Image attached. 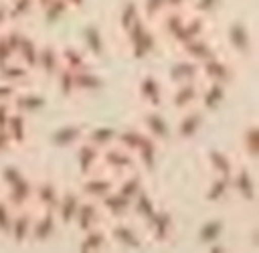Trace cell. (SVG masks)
I'll use <instances>...</instances> for the list:
<instances>
[{"instance_id":"c3c4849f","label":"cell","mask_w":259,"mask_h":253,"mask_svg":"<svg viewBox=\"0 0 259 253\" xmlns=\"http://www.w3.org/2000/svg\"><path fill=\"white\" fill-rule=\"evenodd\" d=\"M138 18H142L140 4L136 0H125L121 4V10H119V28H121V32H125Z\"/></svg>"},{"instance_id":"f546056e","label":"cell","mask_w":259,"mask_h":253,"mask_svg":"<svg viewBox=\"0 0 259 253\" xmlns=\"http://www.w3.org/2000/svg\"><path fill=\"white\" fill-rule=\"evenodd\" d=\"M75 89L77 93H95L103 89V79L97 71H93L89 65L75 71Z\"/></svg>"},{"instance_id":"f907efd6","label":"cell","mask_w":259,"mask_h":253,"mask_svg":"<svg viewBox=\"0 0 259 253\" xmlns=\"http://www.w3.org/2000/svg\"><path fill=\"white\" fill-rule=\"evenodd\" d=\"M190 6H192V12L206 18V16H212L221 8V0H192Z\"/></svg>"},{"instance_id":"d590c367","label":"cell","mask_w":259,"mask_h":253,"mask_svg":"<svg viewBox=\"0 0 259 253\" xmlns=\"http://www.w3.org/2000/svg\"><path fill=\"white\" fill-rule=\"evenodd\" d=\"M186 14L188 12H184V10H176V8H166L164 10V14L156 20L158 24H160V30L166 34V38H174V34L180 30V26L184 24V18H186Z\"/></svg>"},{"instance_id":"f5cc1de1","label":"cell","mask_w":259,"mask_h":253,"mask_svg":"<svg viewBox=\"0 0 259 253\" xmlns=\"http://www.w3.org/2000/svg\"><path fill=\"white\" fill-rule=\"evenodd\" d=\"M2 34H4V38H6V43L10 45V49L14 51V55H16V51H18V47H20V43H22V38H24V32L22 30H18L16 26H6L4 30H2Z\"/></svg>"},{"instance_id":"bcb514c9","label":"cell","mask_w":259,"mask_h":253,"mask_svg":"<svg viewBox=\"0 0 259 253\" xmlns=\"http://www.w3.org/2000/svg\"><path fill=\"white\" fill-rule=\"evenodd\" d=\"M55 81H57V89L63 97H73L77 95V89H75V71L67 69V67H61L59 73L55 75Z\"/></svg>"},{"instance_id":"52a82bcc","label":"cell","mask_w":259,"mask_h":253,"mask_svg":"<svg viewBox=\"0 0 259 253\" xmlns=\"http://www.w3.org/2000/svg\"><path fill=\"white\" fill-rule=\"evenodd\" d=\"M231 192H235L245 204H253L257 200V188H255V178L247 166H241L233 170L231 174Z\"/></svg>"},{"instance_id":"74e56055","label":"cell","mask_w":259,"mask_h":253,"mask_svg":"<svg viewBox=\"0 0 259 253\" xmlns=\"http://www.w3.org/2000/svg\"><path fill=\"white\" fill-rule=\"evenodd\" d=\"M158 150H160V144H158L156 140H152L150 136H146L134 154L138 156V162H140L148 172H152V170L156 168V164H158Z\"/></svg>"},{"instance_id":"2e32d148","label":"cell","mask_w":259,"mask_h":253,"mask_svg":"<svg viewBox=\"0 0 259 253\" xmlns=\"http://www.w3.org/2000/svg\"><path fill=\"white\" fill-rule=\"evenodd\" d=\"M81 198H83L81 192L75 190V188H65V190H61L59 202H57V206H55V215H57V221H59L61 225H73Z\"/></svg>"},{"instance_id":"6f0895ef","label":"cell","mask_w":259,"mask_h":253,"mask_svg":"<svg viewBox=\"0 0 259 253\" xmlns=\"http://www.w3.org/2000/svg\"><path fill=\"white\" fill-rule=\"evenodd\" d=\"M10 113H12V103H0V130L6 128Z\"/></svg>"},{"instance_id":"5b68a950","label":"cell","mask_w":259,"mask_h":253,"mask_svg":"<svg viewBox=\"0 0 259 253\" xmlns=\"http://www.w3.org/2000/svg\"><path fill=\"white\" fill-rule=\"evenodd\" d=\"M150 231V237L156 243H168L174 237V215L168 208H156L150 219L144 221Z\"/></svg>"},{"instance_id":"484cf974","label":"cell","mask_w":259,"mask_h":253,"mask_svg":"<svg viewBox=\"0 0 259 253\" xmlns=\"http://www.w3.org/2000/svg\"><path fill=\"white\" fill-rule=\"evenodd\" d=\"M4 132L8 134V138H10V142H12V148H22V146H26V142H28V123H26V115L20 113V111H16V109H12Z\"/></svg>"},{"instance_id":"9a60e30c","label":"cell","mask_w":259,"mask_h":253,"mask_svg":"<svg viewBox=\"0 0 259 253\" xmlns=\"http://www.w3.org/2000/svg\"><path fill=\"white\" fill-rule=\"evenodd\" d=\"M59 196H61V188L57 186V182H53V180L34 182L32 206H36V210H55Z\"/></svg>"},{"instance_id":"e0dca14e","label":"cell","mask_w":259,"mask_h":253,"mask_svg":"<svg viewBox=\"0 0 259 253\" xmlns=\"http://www.w3.org/2000/svg\"><path fill=\"white\" fill-rule=\"evenodd\" d=\"M178 49H180V53H182L186 59H190V61H194V63H198V65H200V63H204V61H208L210 57H214V55H217V49H214L212 40H210V38H206L204 34L190 38L188 43L180 45Z\"/></svg>"},{"instance_id":"8fae6325","label":"cell","mask_w":259,"mask_h":253,"mask_svg":"<svg viewBox=\"0 0 259 253\" xmlns=\"http://www.w3.org/2000/svg\"><path fill=\"white\" fill-rule=\"evenodd\" d=\"M204 115L200 107H190L186 111H182L178 123H176V140L180 142H190L198 136L200 128H202Z\"/></svg>"},{"instance_id":"ba28073f","label":"cell","mask_w":259,"mask_h":253,"mask_svg":"<svg viewBox=\"0 0 259 253\" xmlns=\"http://www.w3.org/2000/svg\"><path fill=\"white\" fill-rule=\"evenodd\" d=\"M227 40L229 47L239 55V57H249L253 51V38L249 32V26L243 20H231L227 26Z\"/></svg>"},{"instance_id":"db71d44e","label":"cell","mask_w":259,"mask_h":253,"mask_svg":"<svg viewBox=\"0 0 259 253\" xmlns=\"http://www.w3.org/2000/svg\"><path fill=\"white\" fill-rule=\"evenodd\" d=\"M22 176H24V172H22L18 166H14V164L4 166L2 172H0V178H2V184H4V186H10L12 182H16V180L22 178Z\"/></svg>"},{"instance_id":"4fadbf2b","label":"cell","mask_w":259,"mask_h":253,"mask_svg":"<svg viewBox=\"0 0 259 253\" xmlns=\"http://www.w3.org/2000/svg\"><path fill=\"white\" fill-rule=\"evenodd\" d=\"M138 97L146 107H160L164 101V89L156 75L146 73L138 81Z\"/></svg>"},{"instance_id":"816d5d0a","label":"cell","mask_w":259,"mask_h":253,"mask_svg":"<svg viewBox=\"0 0 259 253\" xmlns=\"http://www.w3.org/2000/svg\"><path fill=\"white\" fill-rule=\"evenodd\" d=\"M12 217H14V208L10 206V202L6 198H0V233L2 235H8Z\"/></svg>"},{"instance_id":"3957f363","label":"cell","mask_w":259,"mask_h":253,"mask_svg":"<svg viewBox=\"0 0 259 253\" xmlns=\"http://www.w3.org/2000/svg\"><path fill=\"white\" fill-rule=\"evenodd\" d=\"M115 188V176L107 174L105 170H95L87 176H83L79 192L85 198H93V200H101L107 192H111Z\"/></svg>"},{"instance_id":"9f6ffc18","label":"cell","mask_w":259,"mask_h":253,"mask_svg":"<svg viewBox=\"0 0 259 253\" xmlns=\"http://www.w3.org/2000/svg\"><path fill=\"white\" fill-rule=\"evenodd\" d=\"M16 89H18V87L0 81V103H10L12 97H14V93H16Z\"/></svg>"},{"instance_id":"ac0fdd59","label":"cell","mask_w":259,"mask_h":253,"mask_svg":"<svg viewBox=\"0 0 259 253\" xmlns=\"http://www.w3.org/2000/svg\"><path fill=\"white\" fill-rule=\"evenodd\" d=\"M32 206H24V208H14V217H12V225L8 231V237L16 243L22 245L26 241H30V227H32Z\"/></svg>"},{"instance_id":"7bdbcfd3","label":"cell","mask_w":259,"mask_h":253,"mask_svg":"<svg viewBox=\"0 0 259 253\" xmlns=\"http://www.w3.org/2000/svg\"><path fill=\"white\" fill-rule=\"evenodd\" d=\"M59 55H61V65L71 69V71H79L83 67H87V59H85V53L73 45H67L63 49H59Z\"/></svg>"},{"instance_id":"9c48e42d","label":"cell","mask_w":259,"mask_h":253,"mask_svg":"<svg viewBox=\"0 0 259 253\" xmlns=\"http://www.w3.org/2000/svg\"><path fill=\"white\" fill-rule=\"evenodd\" d=\"M103 221V210L99 206V200H93V198H81L79 202V208H77V215H75V221L73 225L77 227L79 233L87 231V229H93L97 225H101Z\"/></svg>"},{"instance_id":"7c38bea8","label":"cell","mask_w":259,"mask_h":253,"mask_svg":"<svg viewBox=\"0 0 259 253\" xmlns=\"http://www.w3.org/2000/svg\"><path fill=\"white\" fill-rule=\"evenodd\" d=\"M57 215L55 210H38L32 217V227H30V241L34 243H47L55 233H57Z\"/></svg>"},{"instance_id":"d4e9b609","label":"cell","mask_w":259,"mask_h":253,"mask_svg":"<svg viewBox=\"0 0 259 253\" xmlns=\"http://www.w3.org/2000/svg\"><path fill=\"white\" fill-rule=\"evenodd\" d=\"M168 79L172 85L178 83H188V81H198L200 79V71H198V63L190 61V59H180L174 61L168 69Z\"/></svg>"},{"instance_id":"d6a6232c","label":"cell","mask_w":259,"mask_h":253,"mask_svg":"<svg viewBox=\"0 0 259 253\" xmlns=\"http://www.w3.org/2000/svg\"><path fill=\"white\" fill-rule=\"evenodd\" d=\"M28 79H30V69H26L22 63H18V61L12 59V61L0 65V81H4V83H10L14 87H20Z\"/></svg>"},{"instance_id":"6125c7cd","label":"cell","mask_w":259,"mask_h":253,"mask_svg":"<svg viewBox=\"0 0 259 253\" xmlns=\"http://www.w3.org/2000/svg\"><path fill=\"white\" fill-rule=\"evenodd\" d=\"M67 4L71 6V10H75V8H81L85 4V0H67Z\"/></svg>"},{"instance_id":"cb8c5ba5","label":"cell","mask_w":259,"mask_h":253,"mask_svg":"<svg viewBox=\"0 0 259 253\" xmlns=\"http://www.w3.org/2000/svg\"><path fill=\"white\" fill-rule=\"evenodd\" d=\"M10 103H12V109L28 115V113H36V111L45 109L47 107V97L36 93V91H20V89H16V93H14Z\"/></svg>"},{"instance_id":"4316f807","label":"cell","mask_w":259,"mask_h":253,"mask_svg":"<svg viewBox=\"0 0 259 253\" xmlns=\"http://www.w3.org/2000/svg\"><path fill=\"white\" fill-rule=\"evenodd\" d=\"M227 87L229 85H225V83H206V87L200 89V95H198L200 109L217 111L227 99Z\"/></svg>"},{"instance_id":"f35d334b","label":"cell","mask_w":259,"mask_h":253,"mask_svg":"<svg viewBox=\"0 0 259 253\" xmlns=\"http://www.w3.org/2000/svg\"><path fill=\"white\" fill-rule=\"evenodd\" d=\"M156 208H158V204H156L154 196L144 188V190H140V192L134 196L130 213H132L136 219H140V221L144 223L146 219H150V217H152V213H154Z\"/></svg>"},{"instance_id":"1f68e13d","label":"cell","mask_w":259,"mask_h":253,"mask_svg":"<svg viewBox=\"0 0 259 253\" xmlns=\"http://www.w3.org/2000/svg\"><path fill=\"white\" fill-rule=\"evenodd\" d=\"M239 146H241V152H243L249 160H257V156H259V128H257L255 121H249V123L241 130Z\"/></svg>"},{"instance_id":"8d00e7d4","label":"cell","mask_w":259,"mask_h":253,"mask_svg":"<svg viewBox=\"0 0 259 253\" xmlns=\"http://www.w3.org/2000/svg\"><path fill=\"white\" fill-rule=\"evenodd\" d=\"M225 231H227V225H225V221L223 219H208V221H204L200 227H198V233H196V237H198V241L202 243V245H212V243H217V241H221V237L225 235Z\"/></svg>"},{"instance_id":"44dd1931","label":"cell","mask_w":259,"mask_h":253,"mask_svg":"<svg viewBox=\"0 0 259 253\" xmlns=\"http://www.w3.org/2000/svg\"><path fill=\"white\" fill-rule=\"evenodd\" d=\"M85 132L87 128L83 123H65V125H59L49 142L55 146V148H69V146H77L83 138H85Z\"/></svg>"},{"instance_id":"be15d7a7","label":"cell","mask_w":259,"mask_h":253,"mask_svg":"<svg viewBox=\"0 0 259 253\" xmlns=\"http://www.w3.org/2000/svg\"><path fill=\"white\" fill-rule=\"evenodd\" d=\"M49 0H34V4H36V8H40V6H45Z\"/></svg>"},{"instance_id":"7a4b0ae2","label":"cell","mask_w":259,"mask_h":253,"mask_svg":"<svg viewBox=\"0 0 259 253\" xmlns=\"http://www.w3.org/2000/svg\"><path fill=\"white\" fill-rule=\"evenodd\" d=\"M99 168L105 170L111 176H123L130 170L136 168V154L125 150V148H121V146H117V144H111V146L101 150Z\"/></svg>"},{"instance_id":"94428289","label":"cell","mask_w":259,"mask_h":253,"mask_svg":"<svg viewBox=\"0 0 259 253\" xmlns=\"http://www.w3.org/2000/svg\"><path fill=\"white\" fill-rule=\"evenodd\" d=\"M8 22H10V18H8V8L0 4V30H4V28L8 26Z\"/></svg>"},{"instance_id":"ee69618b","label":"cell","mask_w":259,"mask_h":253,"mask_svg":"<svg viewBox=\"0 0 259 253\" xmlns=\"http://www.w3.org/2000/svg\"><path fill=\"white\" fill-rule=\"evenodd\" d=\"M40 12H42V18L49 24H53L63 20L71 12V6L67 4V0H49L45 6H40Z\"/></svg>"},{"instance_id":"4dcf8cb0","label":"cell","mask_w":259,"mask_h":253,"mask_svg":"<svg viewBox=\"0 0 259 253\" xmlns=\"http://www.w3.org/2000/svg\"><path fill=\"white\" fill-rule=\"evenodd\" d=\"M229 194H231V176L212 174L204 188V200L210 204H217V202H223Z\"/></svg>"},{"instance_id":"b9f144b4","label":"cell","mask_w":259,"mask_h":253,"mask_svg":"<svg viewBox=\"0 0 259 253\" xmlns=\"http://www.w3.org/2000/svg\"><path fill=\"white\" fill-rule=\"evenodd\" d=\"M115 138H117V130L111 125H97V128H91L85 132V140L91 142L93 146H97L99 150L115 144Z\"/></svg>"},{"instance_id":"d6986e66","label":"cell","mask_w":259,"mask_h":253,"mask_svg":"<svg viewBox=\"0 0 259 253\" xmlns=\"http://www.w3.org/2000/svg\"><path fill=\"white\" fill-rule=\"evenodd\" d=\"M32 190H34V182L26 176L18 178L16 182H12L10 186H6V200L10 202L12 208H24V206H32Z\"/></svg>"},{"instance_id":"11a10c76","label":"cell","mask_w":259,"mask_h":253,"mask_svg":"<svg viewBox=\"0 0 259 253\" xmlns=\"http://www.w3.org/2000/svg\"><path fill=\"white\" fill-rule=\"evenodd\" d=\"M12 59H14V51L10 49V45L6 43L2 30H0V65L8 63V61H12Z\"/></svg>"},{"instance_id":"f1b7e54d","label":"cell","mask_w":259,"mask_h":253,"mask_svg":"<svg viewBox=\"0 0 259 253\" xmlns=\"http://www.w3.org/2000/svg\"><path fill=\"white\" fill-rule=\"evenodd\" d=\"M109 247V235L107 229H103L101 225L87 229L81 233V241H79V249L81 251H103Z\"/></svg>"},{"instance_id":"e575fe53","label":"cell","mask_w":259,"mask_h":253,"mask_svg":"<svg viewBox=\"0 0 259 253\" xmlns=\"http://www.w3.org/2000/svg\"><path fill=\"white\" fill-rule=\"evenodd\" d=\"M81 40L93 57L101 59L105 55V40H103V34L97 24H85L81 30Z\"/></svg>"},{"instance_id":"7dc6e473","label":"cell","mask_w":259,"mask_h":253,"mask_svg":"<svg viewBox=\"0 0 259 253\" xmlns=\"http://www.w3.org/2000/svg\"><path fill=\"white\" fill-rule=\"evenodd\" d=\"M6 8H8L10 22H20V20H24L32 14L36 4H34V0H10V4Z\"/></svg>"},{"instance_id":"8992f818","label":"cell","mask_w":259,"mask_h":253,"mask_svg":"<svg viewBox=\"0 0 259 253\" xmlns=\"http://www.w3.org/2000/svg\"><path fill=\"white\" fill-rule=\"evenodd\" d=\"M198 71H200V79H204L206 83H225V85H229L233 81V75H235L233 65L227 59L219 57V55L200 63Z\"/></svg>"},{"instance_id":"5bb4252c","label":"cell","mask_w":259,"mask_h":253,"mask_svg":"<svg viewBox=\"0 0 259 253\" xmlns=\"http://www.w3.org/2000/svg\"><path fill=\"white\" fill-rule=\"evenodd\" d=\"M198 95H200L198 81L178 83V85H174V91L170 95V103L176 111H186V109L198 105Z\"/></svg>"},{"instance_id":"277c9868","label":"cell","mask_w":259,"mask_h":253,"mask_svg":"<svg viewBox=\"0 0 259 253\" xmlns=\"http://www.w3.org/2000/svg\"><path fill=\"white\" fill-rule=\"evenodd\" d=\"M140 125L144 130V134L150 136L152 140H156L158 144H166L172 136L170 123L162 115V111H158V107H146V111L140 117Z\"/></svg>"},{"instance_id":"83f0119b","label":"cell","mask_w":259,"mask_h":253,"mask_svg":"<svg viewBox=\"0 0 259 253\" xmlns=\"http://www.w3.org/2000/svg\"><path fill=\"white\" fill-rule=\"evenodd\" d=\"M61 67H63L61 65V55H59V49L55 45H42V47H38L36 69L45 77H55Z\"/></svg>"},{"instance_id":"60d3db41","label":"cell","mask_w":259,"mask_h":253,"mask_svg":"<svg viewBox=\"0 0 259 253\" xmlns=\"http://www.w3.org/2000/svg\"><path fill=\"white\" fill-rule=\"evenodd\" d=\"M14 59H16L18 63H22L26 69L34 71V69H36V61H38V45H36V40H34L32 36L24 34V38H22V43H20V47H18V51H16V55H14Z\"/></svg>"},{"instance_id":"f6af8a7d","label":"cell","mask_w":259,"mask_h":253,"mask_svg":"<svg viewBox=\"0 0 259 253\" xmlns=\"http://www.w3.org/2000/svg\"><path fill=\"white\" fill-rule=\"evenodd\" d=\"M144 138H146V134H144L142 128H127V130L117 132L115 144L121 146V148H125V150H130V152H136Z\"/></svg>"},{"instance_id":"6da1fadb","label":"cell","mask_w":259,"mask_h":253,"mask_svg":"<svg viewBox=\"0 0 259 253\" xmlns=\"http://www.w3.org/2000/svg\"><path fill=\"white\" fill-rule=\"evenodd\" d=\"M125 47H127V53L134 61H144L148 59L154 51H156V45H158V38H156V32L148 26V22L144 18H138L125 32Z\"/></svg>"},{"instance_id":"91938a15","label":"cell","mask_w":259,"mask_h":253,"mask_svg":"<svg viewBox=\"0 0 259 253\" xmlns=\"http://www.w3.org/2000/svg\"><path fill=\"white\" fill-rule=\"evenodd\" d=\"M192 0H166L168 8H176V10H186L190 6Z\"/></svg>"},{"instance_id":"681fc988","label":"cell","mask_w":259,"mask_h":253,"mask_svg":"<svg viewBox=\"0 0 259 253\" xmlns=\"http://www.w3.org/2000/svg\"><path fill=\"white\" fill-rule=\"evenodd\" d=\"M168 8L166 0H142V6H140V14L146 22H156L164 10Z\"/></svg>"},{"instance_id":"836d02e7","label":"cell","mask_w":259,"mask_h":253,"mask_svg":"<svg viewBox=\"0 0 259 253\" xmlns=\"http://www.w3.org/2000/svg\"><path fill=\"white\" fill-rule=\"evenodd\" d=\"M206 166H208L210 174H219V176H231L235 170L231 156L219 148H212L206 152Z\"/></svg>"},{"instance_id":"ffe728a7","label":"cell","mask_w":259,"mask_h":253,"mask_svg":"<svg viewBox=\"0 0 259 253\" xmlns=\"http://www.w3.org/2000/svg\"><path fill=\"white\" fill-rule=\"evenodd\" d=\"M99 160H101V150L83 138L77 144V168H79V174L87 176V174L99 170Z\"/></svg>"},{"instance_id":"603a6c76","label":"cell","mask_w":259,"mask_h":253,"mask_svg":"<svg viewBox=\"0 0 259 253\" xmlns=\"http://www.w3.org/2000/svg\"><path fill=\"white\" fill-rule=\"evenodd\" d=\"M99 206L103 210V215L111 217V219H127L130 215V208H132V200L125 198L123 194H119L115 188L111 192H107L101 200H99Z\"/></svg>"},{"instance_id":"30bf717a","label":"cell","mask_w":259,"mask_h":253,"mask_svg":"<svg viewBox=\"0 0 259 253\" xmlns=\"http://www.w3.org/2000/svg\"><path fill=\"white\" fill-rule=\"evenodd\" d=\"M109 241L117 243L119 247L125 249H140L142 247V239L136 231V227L132 223H127L125 219H113V225L107 229Z\"/></svg>"},{"instance_id":"7402d4cb","label":"cell","mask_w":259,"mask_h":253,"mask_svg":"<svg viewBox=\"0 0 259 253\" xmlns=\"http://www.w3.org/2000/svg\"><path fill=\"white\" fill-rule=\"evenodd\" d=\"M204 30H206V18H204V16H200V14H196V12H188V14H186V18H184V24H182V26H180V30L174 34L172 43H174V45H176V49H178L180 45L188 43L190 38L204 34Z\"/></svg>"},{"instance_id":"680465c9","label":"cell","mask_w":259,"mask_h":253,"mask_svg":"<svg viewBox=\"0 0 259 253\" xmlns=\"http://www.w3.org/2000/svg\"><path fill=\"white\" fill-rule=\"evenodd\" d=\"M12 148V142H10V138H8V134L4 132V130H0V154H4V152H8Z\"/></svg>"},{"instance_id":"ab89813d","label":"cell","mask_w":259,"mask_h":253,"mask_svg":"<svg viewBox=\"0 0 259 253\" xmlns=\"http://www.w3.org/2000/svg\"><path fill=\"white\" fill-rule=\"evenodd\" d=\"M146 186H144V178H142V174L140 172H136V170H130L127 174H123L119 180H115V190L119 192V194H123L125 198H130V200H134V196L140 192V190H144Z\"/></svg>"}]
</instances>
